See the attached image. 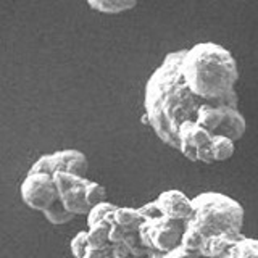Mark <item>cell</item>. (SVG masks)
<instances>
[{
    "label": "cell",
    "mask_w": 258,
    "mask_h": 258,
    "mask_svg": "<svg viewBox=\"0 0 258 258\" xmlns=\"http://www.w3.org/2000/svg\"><path fill=\"white\" fill-rule=\"evenodd\" d=\"M184 48L165 56L152 73L144 94V113L149 126L168 147L179 150V127L185 121H197L199 110L210 100L194 94L182 76Z\"/></svg>",
    "instance_id": "1"
},
{
    "label": "cell",
    "mask_w": 258,
    "mask_h": 258,
    "mask_svg": "<svg viewBox=\"0 0 258 258\" xmlns=\"http://www.w3.org/2000/svg\"><path fill=\"white\" fill-rule=\"evenodd\" d=\"M182 76L190 91L202 99L216 102L236 95L239 79L234 55L216 42H199L184 48Z\"/></svg>",
    "instance_id": "2"
},
{
    "label": "cell",
    "mask_w": 258,
    "mask_h": 258,
    "mask_svg": "<svg viewBox=\"0 0 258 258\" xmlns=\"http://www.w3.org/2000/svg\"><path fill=\"white\" fill-rule=\"evenodd\" d=\"M194 213L187 226L202 236L220 232L242 234L245 212L236 199L220 192H202L192 199Z\"/></svg>",
    "instance_id": "3"
},
{
    "label": "cell",
    "mask_w": 258,
    "mask_h": 258,
    "mask_svg": "<svg viewBox=\"0 0 258 258\" xmlns=\"http://www.w3.org/2000/svg\"><path fill=\"white\" fill-rule=\"evenodd\" d=\"M185 226H187V221L160 216L155 220L142 221L137 232H139V237L145 248L152 250V252L168 253L181 245Z\"/></svg>",
    "instance_id": "4"
},
{
    "label": "cell",
    "mask_w": 258,
    "mask_h": 258,
    "mask_svg": "<svg viewBox=\"0 0 258 258\" xmlns=\"http://www.w3.org/2000/svg\"><path fill=\"white\" fill-rule=\"evenodd\" d=\"M20 196L29 208L40 213L60 200L53 176L45 171H28L20 185Z\"/></svg>",
    "instance_id": "5"
},
{
    "label": "cell",
    "mask_w": 258,
    "mask_h": 258,
    "mask_svg": "<svg viewBox=\"0 0 258 258\" xmlns=\"http://www.w3.org/2000/svg\"><path fill=\"white\" fill-rule=\"evenodd\" d=\"M87 168H89V161L83 152L75 149H64L39 157L34 161V165L31 166L29 171H45L53 174L55 171H60L61 169V171H70L73 174L86 177Z\"/></svg>",
    "instance_id": "6"
},
{
    "label": "cell",
    "mask_w": 258,
    "mask_h": 258,
    "mask_svg": "<svg viewBox=\"0 0 258 258\" xmlns=\"http://www.w3.org/2000/svg\"><path fill=\"white\" fill-rule=\"evenodd\" d=\"M213 133H210L208 129L200 126L196 121H185L179 127V150L184 158L189 161H197V149L200 145L210 144L213 139Z\"/></svg>",
    "instance_id": "7"
},
{
    "label": "cell",
    "mask_w": 258,
    "mask_h": 258,
    "mask_svg": "<svg viewBox=\"0 0 258 258\" xmlns=\"http://www.w3.org/2000/svg\"><path fill=\"white\" fill-rule=\"evenodd\" d=\"M163 216L173 218V220L189 221L194 213L192 199H189L184 192L177 189H168L161 192L155 199Z\"/></svg>",
    "instance_id": "8"
},
{
    "label": "cell",
    "mask_w": 258,
    "mask_h": 258,
    "mask_svg": "<svg viewBox=\"0 0 258 258\" xmlns=\"http://www.w3.org/2000/svg\"><path fill=\"white\" fill-rule=\"evenodd\" d=\"M244 234H232V232H220L204 237V242L199 248V253L204 258H221L228 250Z\"/></svg>",
    "instance_id": "9"
},
{
    "label": "cell",
    "mask_w": 258,
    "mask_h": 258,
    "mask_svg": "<svg viewBox=\"0 0 258 258\" xmlns=\"http://www.w3.org/2000/svg\"><path fill=\"white\" fill-rule=\"evenodd\" d=\"M89 182H91V179L86 177L84 182L73 185V187H70L68 190H64L63 194H60V202L63 204V207L75 216L87 215L89 210H91V205L87 204L86 196H84V189H86V185Z\"/></svg>",
    "instance_id": "10"
},
{
    "label": "cell",
    "mask_w": 258,
    "mask_h": 258,
    "mask_svg": "<svg viewBox=\"0 0 258 258\" xmlns=\"http://www.w3.org/2000/svg\"><path fill=\"white\" fill-rule=\"evenodd\" d=\"M92 10L103 15H121L139 4V0H86Z\"/></svg>",
    "instance_id": "11"
},
{
    "label": "cell",
    "mask_w": 258,
    "mask_h": 258,
    "mask_svg": "<svg viewBox=\"0 0 258 258\" xmlns=\"http://www.w3.org/2000/svg\"><path fill=\"white\" fill-rule=\"evenodd\" d=\"M221 258H258V239L242 236Z\"/></svg>",
    "instance_id": "12"
},
{
    "label": "cell",
    "mask_w": 258,
    "mask_h": 258,
    "mask_svg": "<svg viewBox=\"0 0 258 258\" xmlns=\"http://www.w3.org/2000/svg\"><path fill=\"white\" fill-rule=\"evenodd\" d=\"M144 218L141 216L139 210L131 207H118L115 210V223L124 228L127 232L137 231L141 228Z\"/></svg>",
    "instance_id": "13"
},
{
    "label": "cell",
    "mask_w": 258,
    "mask_h": 258,
    "mask_svg": "<svg viewBox=\"0 0 258 258\" xmlns=\"http://www.w3.org/2000/svg\"><path fill=\"white\" fill-rule=\"evenodd\" d=\"M210 147H212L215 161H226L234 155V150H236V145L234 141L228 136L223 134H215L212 142H210Z\"/></svg>",
    "instance_id": "14"
},
{
    "label": "cell",
    "mask_w": 258,
    "mask_h": 258,
    "mask_svg": "<svg viewBox=\"0 0 258 258\" xmlns=\"http://www.w3.org/2000/svg\"><path fill=\"white\" fill-rule=\"evenodd\" d=\"M110 226L107 221H99L92 226H87V232H89V245L94 248H107L110 244L108 239V232H110Z\"/></svg>",
    "instance_id": "15"
},
{
    "label": "cell",
    "mask_w": 258,
    "mask_h": 258,
    "mask_svg": "<svg viewBox=\"0 0 258 258\" xmlns=\"http://www.w3.org/2000/svg\"><path fill=\"white\" fill-rule=\"evenodd\" d=\"M44 218L45 220L53 224V226H61V224H68L70 221L75 220V215L70 213L67 208L63 207V204L58 200L55 202V204L52 207H48L47 210H44L42 212Z\"/></svg>",
    "instance_id": "16"
},
{
    "label": "cell",
    "mask_w": 258,
    "mask_h": 258,
    "mask_svg": "<svg viewBox=\"0 0 258 258\" xmlns=\"http://www.w3.org/2000/svg\"><path fill=\"white\" fill-rule=\"evenodd\" d=\"M52 176H53V182L56 185V190H58V194H63L64 190H68L70 187H73V185L84 182V179H86L84 176L73 174L70 171H61V169H60V171H55Z\"/></svg>",
    "instance_id": "17"
},
{
    "label": "cell",
    "mask_w": 258,
    "mask_h": 258,
    "mask_svg": "<svg viewBox=\"0 0 258 258\" xmlns=\"http://www.w3.org/2000/svg\"><path fill=\"white\" fill-rule=\"evenodd\" d=\"M118 207L115 204H111V202H100V204H97L94 207H91V210H89V213L86 215V221H87V226H92L95 223L99 221H103L105 216H107L108 213L115 212Z\"/></svg>",
    "instance_id": "18"
},
{
    "label": "cell",
    "mask_w": 258,
    "mask_h": 258,
    "mask_svg": "<svg viewBox=\"0 0 258 258\" xmlns=\"http://www.w3.org/2000/svg\"><path fill=\"white\" fill-rule=\"evenodd\" d=\"M124 244L126 247L129 248V252H131L133 256H139V258H149L153 252L149 248H145L142 240L139 237V232L137 231H133V232H127V236L124 239Z\"/></svg>",
    "instance_id": "19"
},
{
    "label": "cell",
    "mask_w": 258,
    "mask_h": 258,
    "mask_svg": "<svg viewBox=\"0 0 258 258\" xmlns=\"http://www.w3.org/2000/svg\"><path fill=\"white\" fill-rule=\"evenodd\" d=\"M84 196H86L87 204L91 205V207H94L97 204H100V202L107 200V189H105L102 184L91 181V182L86 185Z\"/></svg>",
    "instance_id": "20"
},
{
    "label": "cell",
    "mask_w": 258,
    "mask_h": 258,
    "mask_svg": "<svg viewBox=\"0 0 258 258\" xmlns=\"http://www.w3.org/2000/svg\"><path fill=\"white\" fill-rule=\"evenodd\" d=\"M204 242V236L197 231L190 228V226H185V231L182 234V240H181V245L192 250V252H199V248Z\"/></svg>",
    "instance_id": "21"
},
{
    "label": "cell",
    "mask_w": 258,
    "mask_h": 258,
    "mask_svg": "<svg viewBox=\"0 0 258 258\" xmlns=\"http://www.w3.org/2000/svg\"><path fill=\"white\" fill-rule=\"evenodd\" d=\"M87 247H89V232L79 231L76 236L71 239V244H70L71 255L75 258H83Z\"/></svg>",
    "instance_id": "22"
},
{
    "label": "cell",
    "mask_w": 258,
    "mask_h": 258,
    "mask_svg": "<svg viewBox=\"0 0 258 258\" xmlns=\"http://www.w3.org/2000/svg\"><path fill=\"white\" fill-rule=\"evenodd\" d=\"M139 210L141 216L145 220H155V218H160L163 216V213H161V210L157 204V200H152V202H147V204H144L142 207L137 208Z\"/></svg>",
    "instance_id": "23"
},
{
    "label": "cell",
    "mask_w": 258,
    "mask_h": 258,
    "mask_svg": "<svg viewBox=\"0 0 258 258\" xmlns=\"http://www.w3.org/2000/svg\"><path fill=\"white\" fill-rule=\"evenodd\" d=\"M127 236V231L124 228H121L119 224L113 223L110 226V232H108V239H110V244H123L124 239Z\"/></svg>",
    "instance_id": "24"
},
{
    "label": "cell",
    "mask_w": 258,
    "mask_h": 258,
    "mask_svg": "<svg viewBox=\"0 0 258 258\" xmlns=\"http://www.w3.org/2000/svg\"><path fill=\"white\" fill-rule=\"evenodd\" d=\"M163 258H204V256H202L199 252H192V250L179 245V247L173 248L171 252L165 253Z\"/></svg>",
    "instance_id": "25"
},
{
    "label": "cell",
    "mask_w": 258,
    "mask_h": 258,
    "mask_svg": "<svg viewBox=\"0 0 258 258\" xmlns=\"http://www.w3.org/2000/svg\"><path fill=\"white\" fill-rule=\"evenodd\" d=\"M197 161H200V163H207V165L216 163L215 157H213V152H212V147H210V144L200 145V147L197 149Z\"/></svg>",
    "instance_id": "26"
},
{
    "label": "cell",
    "mask_w": 258,
    "mask_h": 258,
    "mask_svg": "<svg viewBox=\"0 0 258 258\" xmlns=\"http://www.w3.org/2000/svg\"><path fill=\"white\" fill-rule=\"evenodd\" d=\"M111 255L113 258H129L131 256V252L126 247V244H111Z\"/></svg>",
    "instance_id": "27"
},
{
    "label": "cell",
    "mask_w": 258,
    "mask_h": 258,
    "mask_svg": "<svg viewBox=\"0 0 258 258\" xmlns=\"http://www.w3.org/2000/svg\"><path fill=\"white\" fill-rule=\"evenodd\" d=\"M110 247H111V245H108L107 248H94V247L89 245L83 258H102V256L105 255V252H107V250H108Z\"/></svg>",
    "instance_id": "28"
},
{
    "label": "cell",
    "mask_w": 258,
    "mask_h": 258,
    "mask_svg": "<svg viewBox=\"0 0 258 258\" xmlns=\"http://www.w3.org/2000/svg\"><path fill=\"white\" fill-rule=\"evenodd\" d=\"M102 258H113V255H111V247L107 250V252H105V255H103Z\"/></svg>",
    "instance_id": "29"
},
{
    "label": "cell",
    "mask_w": 258,
    "mask_h": 258,
    "mask_svg": "<svg viewBox=\"0 0 258 258\" xmlns=\"http://www.w3.org/2000/svg\"><path fill=\"white\" fill-rule=\"evenodd\" d=\"M129 258H139V256H133V255H131V256H129Z\"/></svg>",
    "instance_id": "30"
}]
</instances>
